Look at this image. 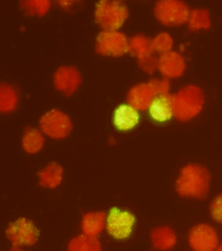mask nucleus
<instances>
[{
  "instance_id": "nucleus-1",
  "label": "nucleus",
  "mask_w": 222,
  "mask_h": 251,
  "mask_svg": "<svg viewBox=\"0 0 222 251\" xmlns=\"http://www.w3.org/2000/svg\"><path fill=\"white\" fill-rule=\"evenodd\" d=\"M211 175L205 168L190 164L180 172L176 182V189L180 196L202 200L207 197Z\"/></svg>"
},
{
  "instance_id": "nucleus-2",
  "label": "nucleus",
  "mask_w": 222,
  "mask_h": 251,
  "mask_svg": "<svg viewBox=\"0 0 222 251\" xmlns=\"http://www.w3.org/2000/svg\"><path fill=\"white\" fill-rule=\"evenodd\" d=\"M205 96L201 88L193 85L184 87L172 98L173 116L178 121L193 119L203 109Z\"/></svg>"
},
{
  "instance_id": "nucleus-3",
  "label": "nucleus",
  "mask_w": 222,
  "mask_h": 251,
  "mask_svg": "<svg viewBox=\"0 0 222 251\" xmlns=\"http://www.w3.org/2000/svg\"><path fill=\"white\" fill-rule=\"evenodd\" d=\"M128 17L125 4L120 1H100L95 10V19L103 31H116Z\"/></svg>"
},
{
  "instance_id": "nucleus-4",
  "label": "nucleus",
  "mask_w": 222,
  "mask_h": 251,
  "mask_svg": "<svg viewBox=\"0 0 222 251\" xmlns=\"http://www.w3.org/2000/svg\"><path fill=\"white\" fill-rule=\"evenodd\" d=\"M156 19L166 26H179L187 23L190 11L188 5L182 1L162 0L154 6Z\"/></svg>"
},
{
  "instance_id": "nucleus-5",
  "label": "nucleus",
  "mask_w": 222,
  "mask_h": 251,
  "mask_svg": "<svg viewBox=\"0 0 222 251\" xmlns=\"http://www.w3.org/2000/svg\"><path fill=\"white\" fill-rule=\"evenodd\" d=\"M39 127L45 135L53 139L61 140L70 134L73 126L67 114L61 110L52 109L41 116Z\"/></svg>"
},
{
  "instance_id": "nucleus-6",
  "label": "nucleus",
  "mask_w": 222,
  "mask_h": 251,
  "mask_svg": "<svg viewBox=\"0 0 222 251\" xmlns=\"http://www.w3.org/2000/svg\"><path fill=\"white\" fill-rule=\"evenodd\" d=\"M95 49L101 56H122L129 52V39L119 30L102 31L97 37Z\"/></svg>"
},
{
  "instance_id": "nucleus-7",
  "label": "nucleus",
  "mask_w": 222,
  "mask_h": 251,
  "mask_svg": "<svg viewBox=\"0 0 222 251\" xmlns=\"http://www.w3.org/2000/svg\"><path fill=\"white\" fill-rule=\"evenodd\" d=\"M6 236L14 248L31 246L38 240L39 231L32 221L22 217L10 223Z\"/></svg>"
},
{
  "instance_id": "nucleus-8",
  "label": "nucleus",
  "mask_w": 222,
  "mask_h": 251,
  "mask_svg": "<svg viewBox=\"0 0 222 251\" xmlns=\"http://www.w3.org/2000/svg\"><path fill=\"white\" fill-rule=\"evenodd\" d=\"M136 222L130 211L114 207L107 215L106 228L108 234L116 240H125L131 235Z\"/></svg>"
},
{
  "instance_id": "nucleus-9",
  "label": "nucleus",
  "mask_w": 222,
  "mask_h": 251,
  "mask_svg": "<svg viewBox=\"0 0 222 251\" xmlns=\"http://www.w3.org/2000/svg\"><path fill=\"white\" fill-rule=\"evenodd\" d=\"M219 242L217 232L209 225H197L190 230V246L194 251H215Z\"/></svg>"
},
{
  "instance_id": "nucleus-10",
  "label": "nucleus",
  "mask_w": 222,
  "mask_h": 251,
  "mask_svg": "<svg viewBox=\"0 0 222 251\" xmlns=\"http://www.w3.org/2000/svg\"><path fill=\"white\" fill-rule=\"evenodd\" d=\"M53 83L55 88L61 94L71 96L78 90L82 83V76L74 67L62 66L53 75Z\"/></svg>"
},
{
  "instance_id": "nucleus-11",
  "label": "nucleus",
  "mask_w": 222,
  "mask_h": 251,
  "mask_svg": "<svg viewBox=\"0 0 222 251\" xmlns=\"http://www.w3.org/2000/svg\"><path fill=\"white\" fill-rule=\"evenodd\" d=\"M156 95L148 83L135 85L127 94V103L138 111L149 109Z\"/></svg>"
},
{
  "instance_id": "nucleus-12",
  "label": "nucleus",
  "mask_w": 222,
  "mask_h": 251,
  "mask_svg": "<svg viewBox=\"0 0 222 251\" xmlns=\"http://www.w3.org/2000/svg\"><path fill=\"white\" fill-rule=\"evenodd\" d=\"M185 69L186 63L183 57L174 51L161 55L158 60V69L168 79L181 76Z\"/></svg>"
},
{
  "instance_id": "nucleus-13",
  "label": "nucleus",
  "mask_w": 222,
  "mask_h": 251,
  "mask_svg": "<svg viewBox=\"0 0 222 251\" xmlns=\"http://www.w3.org/2000/svg\"><path fill=\"white\" fill-rule=\"evenodd\" d=\"M140 114L130 104H122L116 108L113 115V124L120 131L133 129L140 122Z\"/></svg>"
},
{
  "instance_id": "nucleus-14",
  "label": "nucleus",
  "mask_w": 222,
  "mask_h": 251,
  "mask_svg": "<svg viewBox=\"0 0 222 251\" xmlns=\"http://www.w3.org/2000/svg\"><path fill=\"white\" fill-rule=\"evenodd\" d=\"M172 98L173 96L170 94L155 97L148 109L150 116L154 121L165 122L173 117Z\"/></svg>"
},
{
  "instance_id": "nucleus-15",
  "label": "nucleus",
  "mask_w": 222,
  "mask_h": 251,
  "mask_svg": "<svg viewBox=\"0 0 222 251\" xmlns=\"http://www.w3.org/2000/svg\"><path fill=\"white\" fill-rule=\"evenodd\" d=\"M107 215L103 211L86 213L82 220V230L87 236L97 237L106 225Z\"/></svg>"
},
{
  "instance_id": "nucleus-16",
  "label": "nucleus",
  "mask_w": 222,
  "mask_h": 251,
  "mask_svg": "<svg viewBox=\"0 0 222 251\" xmlns=\"http://www.w3.org/2000/svg\"><path fill=\"white\" fill-rule=\"evenodd\" d=\"M63 176L61 166L57 163H51L39 172V183L45 188H56L62 182Z\"/></svg>"
},
{
  "instance_id": "nucleus-17",
  "label": "nucleus",
  "mask_w": 222,
  "mask_h": 251,
  "mask_svg": "<svg viewBox=\"0 0 222 251\" xmlns=\"http://www.w3.org/2000/svg\"><path fill=\"white\" fill-rule=\"evenodd\" d=\"M150 238L152 246L156 250L159 251L171 250L177 242L175 232L167 226L159 227L152 230L150 233Z\"/></svg>"
},
{
  "instance_id": "nucleus-18",
  "label": "nucleus",
  "mask_w": 222,
  "mask_h": 251,
  "mask_svg": "<svg viewBox=\"0 0 222 251\" xmlns=\"http://www.w3.org/2000/svg\"><path fill=\"white\" fill-rule=\"evenodd\" d=\"M44 145V134L41 130L33 127L25 129L22 138V146L26 153H37L43 149Z\"/></svg>"
},
{
  "instance_id": "nucleus-19",
  "label": "nucleus",
  "mask_w": 222,
  "mask_h": 251,
  "mask_svg": "<svg viewBox=\"0 0 222 251\" xmlns=\"http://www.w3.org/2000/svg\"><path fill=\"white\" fill-rule=\"evenodd\" d=\"M129 52L138 60L154 54L151 39L142 34L135 35L129 39Z\"/></svg>"
},
{
  "instance_id": "nucleus-20",
  "label": "nucleus",
  "mask_w": 222,
  "mask_h": 251,
  "mask_svg": "<svg viewBox=\"0 0 222 251\" xmlns=\"http://www.w3.org/2000/svg\"><path fill=\"white\" fill-rule=\"evenodd\" d=\"M19 102V96L11 85L2 84L0 86V111L7 114L14 111Z\"/></svg>"
},
{
  "instance_id": "nucleus-21",
  "label": "nucleus",
  "mask_w": 222,
  "mask_h": 251,
  "mask_svg": "<svg viewBox=\"0 0 222 251\" xmlns=\"http://www.w3.org/2000/svg\"><path fill=\"white\" fill-rule=\"evenodd\" d=\"M68 251H102V248L97 237L83 234L71 241Z\"/></svg>"
},
{
  "instance_id": "nucleus-22",
  "label": "nucleus",
  "mask_w": 222,
  "mask_h": 251,
  "mask_svg": "<svg viewBox=\"0 0 222 251\" xmlns=\"http://www.w3.org/2000/svg\"><path fill=\"white\" fill-rule=\"evenodd\" d=\"M189 29L192 31H197L200 29H207L211 25L209 12L206 9H194L190 11Z\"/></svg>"
},
{
  "instance_id": "nucleus-23",
  "label": "nucleus",
  "mask_w": 222,
  "mask_h": 251,
  "mask_svg": "<svg viewBox=\"0 0 222 251\" xmlns=\"http://www.w3.org/2000/svg\"><path fill=\"white\" fill-rule=\"evenodd\" d=\"M51 3L49 1H24L21 2L22 9L27 15L43 17L49 12Z\"/></svg>"
},
{
  "instance_id": "nucleus-24",
  "label": "nucleus",
  "mask_w": 222,
  "mask_h": 251,
  "mask_svg": "<svg viewBox=\"0 0 222 251\" xmlns=\"http://www.w3.org/2000/svg\"><path fill=\"white\" fill-rule=\"evenodd\" d=\"M173 40L169 33L162 32L156 35L152 40V48L154 53L160 56L172 51Z\"/></svg>"
},
{
  "instance_id": "nucleus-25",
  "label": "nucleus",
  "mask_w": 222,
  "mask_h": 251,
  "mask_svg": "<svg viewBox=\"0 0 222 251\" xmlns=\"http://www.w3.org/2000/svg\"><path fill=\"white\" fill-rule=\"evenodd\" d=\"M138 60L141 69L148 74L152 75L158 68L159 58L154 56V54L149 55Z\"/></svg>"
},
{
  "instance_id": "nucleus-26",
  "label": "nucleus",
  "mask_w": 222,
  "mask_h": 251,
  "mask_svg": "<svg viewBox=\"0 0 222 251\" xmlns=\"http://www.w3.org/2000/svg\"><path fill=\"white\" fill-rule=\"evenodd\" d=\"M156 96L169 94L170 84L168 78H164L160 80L158 79H152L148 82Z\"/></svg>"
},
{
  "instance_id": "nucleus-27",
  "label": "nucleus",
  "mask_w": 222,
  "mask_h": 251,
  "mask_svg": "<svg viewBox=\"0 0 222 251\" xmlns=\"http://www.w3.org/2000/svg\"><path fill=\"white\" fill-rule=\"evenodd\" d=\"M210 210L213 218L222 225V195L218 196L213 200Z\"/></svg>"
},
{
  "instance_id": "nucleus-28",
  "label": "nucleus",
  "mask_w": 222,
  "mask_h": 251,
  "mask_svg": "<svg viewBox=\"0 0 222 251\" xmlns=\"http://www.w3.org/2000/svg\"><path fill=\"white\" fill-rule=\"evenodd\" d=\"M74 1H60L59 4L64 9H69V8L72 7L74 5Z\"/></svg>"
},
{
  "instance_id": "nucleus-29",
  "label": "nucleus",
  "mask_w": 222,
  "mask_h": 251,
  "mask_svg": "<svg viewBox=\"0 0 222 251\" xmlns=\"http://www.w3.org/2000/svg\"><path fill=\"white\" fill-rule=\"evenodd\" d=\"M10 251H24L23 250H21V249H19V248H14L13 250H11Z\"/></svg>"
},
{
  "instance_id": "nucleus-30",
  "label": "nucleus",
  "mask_w": 222,
  "mask_h": 251,
  "mask_svg": "<svg viewBox=\"0 0 222 251\" xmlns=\"http://www.w3.org/2000/svg\"><path fill=\"white\" fill-rule=\"evenodd\" d=\"M215 251H222V246H219Z\"/></svg>"
}]
</instances>
